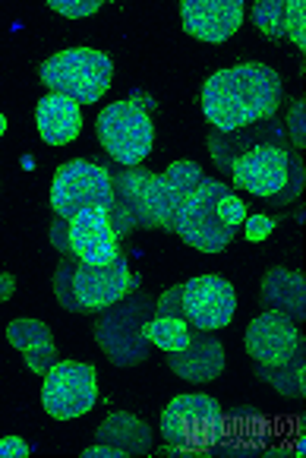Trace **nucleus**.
<instances>
[{
  "label": "nucleus",
  "instance_id": "10",
  "mask_svg": "<svg viewBox=\"0 0 306 458\" xmlns=\"http://www.w3.org/2000/svg\"><path fill=\"white\" fill-rule=\"evenodd\" d=\"M98 402L95 367L79 360H57L41 383V408L57 420L89 414Z\"/></svg>",
  "mask_w": 306,
  "mask_h": 458
},
{
  "label": "nucleus",
  "instance_id": "17",
  "mask_svg": "<svg viewBox=\"0 0 306 458\" xmlns=\"http://www.w3.org/2000/svg\"><path fill=\"white\" fill-rule=\"evenodd\" d=\"M168 370H174L186 383H211L225 370V344L218 342L211 332L193 329L190 344L184 351H174L164 358Z\"/></svg>",
  "mask_w": 306,
  "mask_h": 458
},
{
  "label": "nucleus",
  "instance_id": "19",
  "mask_svg": "<svg viewBox=\"0 0 306 458\" xmlns=\"http://www.w3.org/2000/svg\"><path fill=\"white\" fill-rule=\"evenodd\" d=\"M252 22L266 38H291L306 55V4L303 0H259Z\"/></svg>",
  "mask_w": 306,
  "mask_h": 458
},
{
  "label": "nucleus",
  "instance_id": "32",
  "mask_svg": "<svg viewBox=\"0 0 306 458\" xmlns=\"http://www.w3.org/2000/svg\"><path fill=\"white\" fill-rule=\"evenodd\" d=\"M29 445L22 437H4L0 439V458H26Z\"/></svg>",
  "mask_w": 306,
  "mask_h": 458
},
{
  "label": "nucleus",
  "instance_id": "5",
  "mask_svg": "<svg viewBox=\"0 0 306 458\" xmlns=\"http://www.w3.org/2000/svg\"><path fill=\"white\" fill-rule=\"evenodd\" d=\"M38 76L54 95H67L76 105H95L111 89L114 64L95 47H67L41 64Z\"/></svg>",
  "mask_w": 306,
  "mask_h": 458
},
{
  "label": "nucleus",
  "instance_id": "15",
  "mask_svg": "<svg viewBox=\"0 0 306 458\" xmlns=\"http://www.w3.org/2000/svg\"><path fill=\"white\" fill-rule=\"evenodd\" d=\"M180 22L193 38L221 45L244 22V0H180Z\"/></svg>",
  "mask_w": 306,
  "mask_h": 458
},
{
  "label": "nucleus",
  "instance_id": "13",
  "mask_svg": "<svg viewBox=\"0 0 306 458\" xmlns=\"http://www.w3.org/2000/svg\"><path fill=\"white\" fill-rule=\"evenodd\" d=\"M300 342V332L297 323H294L287 313L281 310H266L262 317H256L250 326H246V354L252 358V364H285L287 358L294 354Z\"/></svg>",
  "mask_w": 306,
  "mask_h": 458
},
{
  "label": "nucleus",
  "instance_id": "23",
  "mask_svg": "<svg viewBox=\"0 0 306 458\" xmlns=\"http://www.w3.org/2000/svg\"><path fill=\"white\" fill-rule=\"evenodd\" d=\"M95 443H108L123 449L127 455H152L155 443H152V427L145 420H139L136 414L114 411L98 424Z\"/></svg>",
  "mask_w": 306,
  "mask_h": 458
},
{
  "label": "nucleus",
  "instance_id": "31",
  "mask_svg": "<svg viewBox=\"0 0 306 458\" xmlns=\"http://www.w3.org/2000/svg\"><path fill=\"white\" fill-rule=\"evenodd\" d=\"M51 243H54L57 250H61L63 257H73V247H70V228H67V218H57L54 225H51Z\"/></svg>",
  "mask_w": 306,
  "mask_h": 458
},
{
  "label": "nucleus",
  "instance_id": "7",
  "mask_svg": "<svg viewBox=\"0 0 306 458\" xmlns=\"http://www.w3.org/2000/svg\"><path fill=\"white\" fill-rule=\"evenodd\" d=\"M227 193L225 181H209L203 177L196 190L184 199L178 218H174V234L193 250H203V253H221L227 250V243L234 241L237 228L221 218L218 212V202Z\"/></svg>",
  "mask_w": 306,
  "mask_h": 458
},
{
  "label": "nucleus",
  "instance_id": "21",
  "mask_svg": "<svg viewBox=\"0 0 306 458\" xmlns=\"http://www.w3.org/2000/svg\"><path fill=\"white\" fill-rule=\"evenodd\" d=\"M7 342L26 354V367L32 373H38V377H45L61 358L54 335H51V326L41 323V319H13L7 326Z\"/></svg>",
  "mask_w": 306,
  "mask_h": 458
},
{
  "label": "nucleus",
  "instance_id": "24",
  "mask_svg": "<svg viewBox=\"0 0 306 458\" xmlns=\"http://www.w3.org/2000/svg\"><path fill=\"white\" fill-rule=\"evenodd\" d=\"M252 373H256L262 383L272 386L275 392H281V395L303 398L306 395V338L300 335L297 348H294V354L285 364H275V367L252 364Z\"/></svg>",
  "mask_w": 306,
  "mask_h": 458
},
{
  "label": "nucleus",
  "instance_id": "9",
  "mask_svg": "<svg viewBox=\"0 0 306 458\" xmlns=\"http://www.w3.org/2000/svg\"><path fill=\"white\" fill-rule=\"evenodd\" d=\"M117 193L111 183V171L95 162H63L54 171V183H51V209L57 218H73L82 209H102L114 212Z\"/></svg>",
  "mask_w": 306,
  "mask_h": 458
},
{
  "label": "nucleus",
  "instance_id": "35",
  "mask_svg": "<svg viewBox=\"0 0 306 458\" xmlns=\"http://www.w3.org/2000/svg\"><path fill=\"white\" fill-rule=\"evenodd\" d=\"M4 133H7V117L0 114V136H4Z\"/></svg>",
  "mask_w": 306,
  "mask_h": 458
},
{
  "label": "nucleus",
  "instance_id": "26",
  "mask_svg": "<svg viewBox=\"0 0 306 458\" xmlns=\"http://www.w3.org/2000/svg\"><path fill=\"white\" fill-rule=\"evenodd\" d=\"M73 269H76V257H63L54 272V294L63 310L79 313V307H76V301H73Z\"/></svg>",
  "mask_w": 306,
  "mask_h": 458
},
{
  "label": "nucleus",
  "instance_id": "4",
  "mask_svg": "<svg viewBox=\"0 0 306 458\" xmlns=\"http://www.w3.org/2000/svg\"><path fill=\"white\" fill-rule=\"evenodd\" d=\"M155 313V301L145 291H129L123 301L111 303L98 313L92 335H95L98 348L108 354L114 367H136L149 360L152 342L143 335V326Z\"/></svg>",
  "mask_w": 306,
  "mask_h": 458
},
{
  "label": "nucleus",
  "instance_id": "12",
  "mask_svg": "<svg viewBox=\"0 0 306 458\" xmlns=\"http://www.w3.org/2000/svg\"><path fill=\"white\" fill-rule=\"evenodd\" d=\"M184 317L193 329H225L237 313V294L234 284L221 276H196L180 291Z\"/></svg>",
  "mask_w": 306,
  "mask_h": 458
},
{
  "label": "nucleus",
  "instance_id": "30",
  "mask_svg": "<svg viewBox=\"0 0 306 458\" xmlns=\"http://www.w3.org/2000/svg\"><path fill=\"white\" fill-rule=\"evenodd\" d=\"M278 222H281V218H272V216H252V218H246V222H244L246 241H266V237L272 234L275 228H278Z\"/></svg>",
  "mask_w": 306,
  "mask_h": 458
},
{
  "label": "nucleus",
  "instance_id": "27",
  "mask_svg": "<svg viewBox=\"0 0 306 458\" xmlns=\"http://www.w3.org/2000/svg\"><path fill=\"white\" fill-rule=\"evenodd\" d=\"M287 140H291V148L297 152V148L306 146V101L297 98L291 101V114H287Z\"/></svg>",
  "mask_w": 306,
  "mask_h": 458
},
{
  "label": "nucleus",
  "instance_id": "28",
  "mask_svg": "<svg viewBox=\"0 0 306 458\" xmlns=\"http://www.w3.org/2000/svg\"><path fill=\"white\" fill-rule=\"evenodd\" d=\"M48 7L54 13L67 16V20H82V16H92L102 10V0H48Z\"/></svg>",
  "mask_w": 306,
  "mask_h": 458
},
{
  "label": "nucleus",
  "instance_id": "33",
  "mask_svg": "<svg viewBox=\"0 0 306 458\" xmlns=\"http://www.w3.org/2000/svg\"><path fill=\"white\" fill-rule=\"evenodd\" d=\"M82 458H127V452L108 443H95V445H89V449H82Z\"/></svg>",
  "mask_w": 306,
  "mask_h": 458
},
{
  "label": "nucleus",
  "instance_id": "18",
  "mask_svg": "<svg viewBox=\"0 0 306 458\" xmlns=\"http://www.w3.org/2000/svg\"><path fill=\"white\" fill-rule=\"evenodd\" d=\"M262 142L291 146V140H287L278 114L269 117V121L252 123V127H240V130H234V133H218V130H211L209 133V152H211V158H215L218 168L227 174L234 158L244 156V152H250L252 146H262Z\"/></svg>",
  "mask_w": 306,
  "mask_h": 458
},
{
  "label": "nucleus",
  "instance_id": "3",
  "mask_svg": "<svg viewBox=\"0 0 306 458\" xmlns=\"http://www.w3.org/2000/svg\"><path fill=\"white\" fill-rule=\"evenodd\" d=\"M227 174H231L234 187L246 190L266 206H287L306 187L303 158L291 146H275V142H262V146H252L250 152L237 156Z\"/></svg>",
  "mask_w": 306,
  "mask_h": 458
},
{
  "label": "nucleus",
  "instance_id": "11",
  "mask_svg": "<svg viewBox=\"0 0 306 458\" xmlns=\"http://www.w3.org/2000/svg\"><path fill=\"white\" fill-rule=\"evenodd\" d=\"M139 276H133L127 257H117L108 266H92L76 259L73 269V301L79 313H102L104 307L123 301L129 291H136Z\"/></svg>",
  "mask_w": 306,
  "mask_h": 458
},
{
  "label": "nucleus",
  "instance_id": "2",
  "mask_svg": "<svg viewBox=\"0 0 306 458\" xmlns=\"http://www.w3.org/2000/svg\"><path fill=\"white\" fill-rule=\"evenodd\" d=\"M111 183H114L117 202L133 216L136 228H161L174 234V218H178L184 199L203 183V168L196 162H180L168 165L164 174H152L143 165L136 168H111Z\"/></svg>",
  "mask_w": 306,
  "mask_h": 458
},
{
  "label": "nucleus",
  "instance_id": "34",
  "mask_svg": "<svg viewBox=\"0 0 306 458\" xmlns=\"http://www.w3.org/2000/svg\"><path fill=\"white\" fill-rule=\"evenodd\" d=\"M13 288H16V278L10 276V272H4V276H0V301H10Z\"/></svg>",
  "mask_w": 306,
  "mask_h": 458
},
{
  "label": "nucleus",
  "instance_id": "29",
  "mask_svg": "<svg viewBox=\"0 0 306 458\" xmlns=\"http://www.w3.org/2000/svg\"><path fill=\"white\" fill-rule=\"evenodd\" d=\"M180 291H184V284H174V288H168L161 297L155 301V317H184V303H180ZM186 319V317H184Z\"/></svg>",
  "mask_w": 306,
  "mask_h": 458
},
{
  "label": "nucleus",
  "instance_id": "16",
  "mask_svg": "<svg viewBox=\"0 0 306 458\" xmlns=\"http://www.w3.org/2000/svg\"><path fill=\"white\" fill-rule=\"evenodd\" d=\"M67 228H70V247H73V257L79 259V263L108 266L120 257V247H117L120 237L111 228L108 212L82 209L70 218Z\"/></svg>",
  "mask_w": 306,
  "mask_h": 458
},
{
  "label": "nucleus",
  "instance_id": "8",
  "mask_svg": "<svg viewBox=\"0 0 306 458\" xmlns=\"http://www.w3.org/2000/svg\"><path fill=\"white\" fill-rule=\"evenodd\" d=\"M98 140H102L104 152L114 158L120 168H136L143 165V158L155 146V123H152L145 105H139L136 98L129 101H114L98 114L95 121Z\"/></svg>",
  "mask_w": 306,
  "mask_h": 458
},
{
  "label": "nucleus",
  "instance_id": "6",
  "mask_svg": "<svg viewBox=\"0 0 306 458\" xmlns=\"http://www.w3.org/2000/svg\"><path fill=\"white\" fill-rule=\"evenodd\" d=\"M225 430V411L211 395H178L161 411L164 443L190 449L193 458H205Z\"/></svg>",
  "mask_w": 306,
  "mask_h": 458
},
{
  "label": "nucleus",
  "instance_id": "20",
  "mask_svg": "<svg viewBox=\"0 0 306 458\" xmlns=\"http://www.w3.org/2000/svg\"><path fill=\"white\" fill-rule=\"evenodd\" d=\"M259 303H262L266 310L287 313L294 323H303L306 319V276L297 269L272 266V269L262 276Z\"/></svg>",
  "mask_w": 306,
  "mask_h": 458
},
{
  "label": "nucleus",
  "instance_id": "25",
  "mask_svg": "<svg viewBox=\"0 0 306 458\" xmlns=\"http://www.w3.org/2000/svg\"><path fill=\"white\" fill-rule=\"evenodd\" d=\"M143 335L149 338L155 348H161L164 354H174V351H184L190 344L193 326L184 317H152L143 326Z\"/></svg>",
  "mask_w": 306,
  "mask_h": 458
},
{
  "label": "nucleus",
  "instance_id": "1",
  "mask_svg": "<svg viewBox=\"0 0 306 458\" xmlns=\"http://www.w3.org/2000/svg\"><path fill=\"white\" fill-rule=\"evenodd\" d=\"M281 101H285V82L278 70L256 61L211 73L199 95L205 121L218 133H234L240 127L269 121L278 114Z\"/></svg>",
  "mask_w": 306,
  "mask_h": 458
},
{
  "label": "nucleus",
  "instance_id": "14",
  "mask_svg": "<svg viewBox=\"0 0 306 458\" xmlns=\"http://www.w3.org/2000/svg\"><path fill=\"white\" fill-rule=\"evenodd\" d=\"M269 437H272V424L259 408L252 404H240L225 414V430L218 437V443L209 449V455L221 458H250L269 449Z\"/></svg>",
  "mask_w": 306,
  "mask_h": 458
},
{
  "label": "nucleus",
  "instance_id": "22",
  "mask_svg": "<svg viewBox=\"0 0 306 458\" xmlns=\"http://www.w3.org/2000/svg\"><path fill=\"white\" fill-rule=\"evenodd\" d=\"M35 123H38L41 140L48 142V146H67L82 130L79 105L73 98H67V95L48 92L38 101V108H35Z\"/></svg>",
  "mask_w": 306,
  "mask_h": 458
}]
</instances>
